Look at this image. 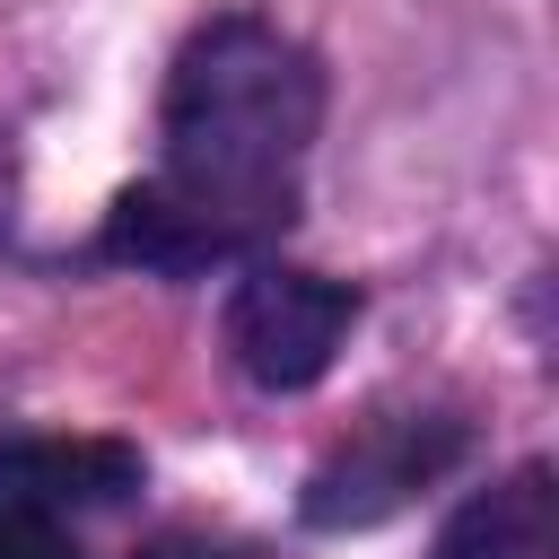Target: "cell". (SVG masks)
<instances>
[{"instance_id": "cell-1", "label": "cell", "mask_w": 559, "mask_h": 559, "mask_svg": "<svg viewBox=\"0 0 559 559\" xmlns=\"http://www.w3.org/2000/svg\"><path fill=\"white\" fill-rule=\"evenodd\" d=\"M323 122V70L271 17H210L157 105V175L105 210V253L192 280L253 262L297 218V166Z\"/></svg>"}, {"instance_id": "cell-2", "label": "cell", "mask_w": 559, "mask_h": 559, "mask_svg": "<svg viewBox=\"0 0 559 559\" xmlns=\"http://www.w3.org/2000/svg\"><path fill=\"white\" fill-rule=\"evenodd\" d=\"M358 323V288L288 262H253L227 297V349L262 393H306Z\"/></svg>"}, {"instance_id": "cell-3", "label": "cell", "mask_w": 559, "mask_h": 559, "mask_svg": "<svg viewBox=\"0 0 559 559\" xmlns=\"http://www.w3.org/2000/svg\"><path fill=\"white\" fill-rule=\"evenodd\" d=\"M463 463V419H445V411H393V419H367L341 454H323L314 463V480H306V524H323V533H349V524H384L393 507H411L437 472H454Z\"/></svg>"}, {"instance_id": "cell-4", "label": "cell", "mask_w": 559, "mask_h": 559, "mask_svg": "<svg viewBox=\"0 0 559 559\" xmlns=\"http://www.w3.org/2000/svg\"><path fill=\"white\" fill-rule=\"evenodd\" d=\"M140 489V445L122 437H0V498L79 515V507H122Z\"/></svg>"}, {"instance_id": "cell-5", "label": "cell", "mask_w": 559, "mask_h": 559, "mask_svg": "<svg viewBox=\"0 0 559 559\" xmlns=\"http://www.w3.org/2000/svg\"><path fill=\"white\" fill-rule=\"evenodd\" d=\"M437 559H559V489H550V472L524 463L515 480L480 489V498L445 524Z\"/></svg>"}, {"instance_id": "cell-6", "label": "cell", "mask_w": 559, "mask_h": 559, "mask_svg": "<svg viewBox=\"0 0 559 559\" xmlns=\"http://www.w3.org/2000/svg\"><path fill=\"white\" fill-rule=\"evenodd\" d=\"M0 559H79V542H70L61 515H44V507H9V498H0Z\"/></svg>"}, {"instance_id": "cell-7", "label": "cell", "mask_w": 559, "mask_h": 559, "mask_svg": "<svg viewBox=\"0 0 559 559\" xmlns=\"http://www.w3.org/2000/svg\"><path fill=\"white\" fill-rule=\"evenodd\" d=\"M148 559H253V550H218V542H183V533H175V542H157Z\"/></svg>"}]
</instances>
